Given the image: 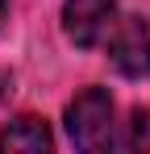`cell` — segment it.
<instances>
[{"mask_svg": "<svg viewBox=\"0 0 150 154\" xmlns=\"http://www.w3.org/2000/svg\"><path fill=\"white\" fill-rule=\"evenodd\" d=\"M67 133L79 150H108L113 142V96L104 88H88L67 104Z\"/></svg>", "mask_w": 150, "mask_h": 154, "instance_id": "cell-1", "label": "cell"}, {"mask_svg": "<svg viewBox=\"0 0 150 154\" xmlns=\"http://www.w3.org/2000/svg\"><path fill=\"white\" fill-rule=\"evenodd\" d=\"M104 50H108V63L129 79H142L150 75V25L142 17H133V13H125L117 17L108 33H104V42H100Z\"/></svg>", "mask_w": 150, "mask_h": 154, "instance_id": "cell-2", "label": "cell"}, {"mask_svg": "<svg viewBox=\"0 0 150 154\" xmlns=\"http://www.w3.org/2000/svg\"><path fill=\"white\" fill-rule=\"evenodd\" d=\"M117 21V0H63V29L75 46L92 50Z\"/></svg>", "mask_w": 150, "mask_h": 154, "instance_id": "cell-3", "label": "cell"}, {"mask_svg": "<svg viewBox=\"0 0 150 154\" xmlns=\"http://www.w3.org/2000/svg\"><path fill=\"white\" fill-rule=\"evenodd\" d=\"M0 150L4 154H42V150H50V129L38 117H17L0 133Z\"/></svg>", "mask_w": 150, "mask_h": 154, "instance_id": "cell-4", "label": "cell"}, {"mask_svg": "<svg viewBox=\"0 0 150 154\" xmlns=\"http://www.w3.org/2000/svg\"><path fill=\"white\" fill-rule=\"evenodd\" d=\"M129 146L133 150H150V108H138L129 121Z\"/></svg>", "mask_w": 150, "mask_h": 154, "instance_id": "cell-5", "label": "cell"}, {"mask_svg": "<svg viewBox=\"0 0 150 154\" xmlns=\"http://www.w3.org/2000/svg\"><path fill=\"white\" fill-rule=\"evenodd\" d=\"M4 13H8V0H0V21H4Z\"/></svg>", "mask_w": 150, "mask_h": 154, "instance_id": "cell-6", "label": "cell"}]
</instances>
